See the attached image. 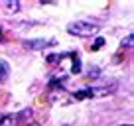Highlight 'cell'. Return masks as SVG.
<instances>
[{"mask_svg":"<svg viewBox=\"0 0 134 126\" xmlns=\"http://www.w3.org/2000/svg\"><path fill=\"white\" fill-rule=\"evenodd\" d=\"M63 57H65V53H61V55H59V53H49V55L46 57V61H47V63H55V61H61Z\"/></svg>","mask_w":134,"mask_h":126,"instance_id":"ba28073f","label":"cell"},{"mask_svg":"<svg viewBox=\"0 0 134 126\" xmlns=\"http://www.w3.org/2000/svg\"><path fill=\"white\" fill-rule=\"evenodd\" d=\"M47 45H55V39H26L24 42V47H28V49H43V47Z\"/></svg>","mask_w":134,"mask_h":126,"instance_id":"7a4b0ae2","label":"cell"},{"mask_svg":"<svg viewBox=\"0 0 134 126\" xmlns=\"http://www.w3.org/2000/svg\"><path fill=\"white\" fill-rule=\"evenodd\" d=\"M132 42H134V36H132V34H128L124 39H122L120 47H122V49H128V47H132Z\"/></svg>","mask_w":134,"mask_h":126,"instance_id":"52a82bcc","label":"cell"},{"mask_svg":"<svg viewBox=\"0 0 134 126\" xmlns=\"http://www.w3.org/2000/svg\"><path fill=\"white\" fill-rule=\"evenodd\" d=\"M14 120H16V116H12V114H6V116L0 118V126H14Z\"/></svg>","mask_w":134,"mask_h":126,"instance_id":"8992f818","label":"cell"},{"mask_svg":"<svg viewBox=\"0 0 134 126\" xmlns=\"http://www.w3.org/2000/svg\"><path fill=\"white\" fill-rule=\"evenodd\" d=\"M67 32L71 36H79V38H91L99 32V26L93 24V22H85V20H77L71 22L67 26Z\"/></svg>","mask_w":134,"mask_h":126,"instance_id":"6da1fadb","label":"cell"},{"mask_svg":"<svg viewBox=\"0 0 134 126\" xmlns=\"http://www.w3.org/2000/svg\"><path fill=\"white\" fill-rule=\"evenodd\" d=\"M71 57H73L71 73H73V75H79V73H81V59H79V55H77V53H71Z\"/></svg>","mask_w":134,"mask_h":126,"instance_id":"277c9868","label":"cell"},{"mask_svg":"<svg viewBox=\"0 0 134 126\" xmlns=\"http://www.w3.org/2000/svg\"><path fill=\"white\" fill-rule=\"evenodd\" d=\"M4 6H6V10H8L10 14H16L18 10H20V2H18V0H8Z\"/></svg>","mask_w":134,"mask_h":126,"instance_id":"5b68a950","label":"cell"},{"mask_svg":"<svg viewBox=\"0 0 134 126\" xmlns=\"http://www.w3.org/2000/svg\"><path fill=\"white\" fill-rule=\"evenodd\" d=\"M61 126H73V124H69V122H65V124H61Z\"/></svg>","mask_w":134,"mask_h":126,"instance_id":"7c38bea8","label":"cell"},{"mask_svg":"<svg viewBox=\"0 0 134 126\" xmlns=\"http://www.w3.org/2000/svg\"><path fill=\"white\" fill-rule=\"evenodd\" d=\"M24 126H38L36 122H28V124H24Z\"/></svg>","mask_w":134,"mask_h":126,"instance_id":"8fae6325","label":"cell"},{"mask_svg":"<svg viewBox=\"0 0 134 126\" xmlns=\"http://www.w3.org/2000/svg\"><path fill=\"white\" fill-rule=\"evenodd\" d=\"M99 75H100V69H97V67L93 69L91 67V69H89V73H87V79H97Z\"/></svg>","mask_w":134,"mask_h":126,"instance_id":"30bf717a","label":"cell"},{"mask_svg":"<svg viewBox=\"0 0 134 126\" xmlns=\"http://www.w3.org/2000/svg\"><path fill=\"white\" fill-rule=\"evenodd\" d=\"M0 38H2V30H0Z\"/></svg>","mask_w":134,"mask_h":126,"instance_id":"4fadbf2b","label":"cell"},{"mask_svg":"<svg viewBox=\"0 0 134 126\" xmlns=\"http://www.w3.org/2000/svg\"><path fill=\"white\" fill-rule=\"evenodd\" d=\"M103 45H105V38H97V39H95V43L91 45V51H99Z\"/></svg>","mask_w":134,"mask_h":126,"instance_id":"9c48e42d","label":"cell"},{"mask_svg":"<svg viewBox=\"0 0 134 126\" xmlns=\"http://www.w3.org/2000/svg\"><path fill=\"white\" fill-rule=\"evenodd\" d=\"M10 75V65L6 61H0V83H4Z\"/></svg>","mask_w":134,"mask_h":126,"instance_id":"3957f363","label":"cell"},{"mask_svg":"<svg viewBox=\"0 0 134 126\" xmlns=\"http://www.w3.org/2000/svg\"><path fill=\"white\" fill-rule=\"evenodd\" d=\"M126 126H128V124H126Z\"/></svg>","mask_w":134,"mask_h":126,"instance_id":"5bb4252c","label":"cell"}]
</instances>
